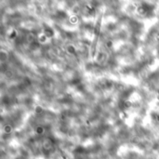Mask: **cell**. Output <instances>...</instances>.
Listing matches in <instances>:
<instances>
[{
	"label": "cell",
	"mask_w": 159,
	"mask_h": 159,
	"mask_svg": "<svg viewBox=\"0 0 159 159\" xmlns=\"http://www.w3.org/2000/svg\"><path fill=\"white\" fill-rule=\"evenodd\" d=\"M70 22H72V23H76V22H77V17H75V16H72V17L70 18Z\"/></svg>",
	"instance_id": "cell-1"
},
{
	"label": "cell",
	"mask_w": 159,
	"mask_h": 159,
	"mask_svg": "<svg viewBox=\"0 0 159 159\" xmlns=\"http://www.w3.org/2000/svg\"><path fill=\"white\" fill-rule=\"evenodd\" d=\"M44 131V128H42V127H38L37 128H36V132H37L38 134H42Z\"/></svg>",
	"instance_id": "cell-2"
},
{
	"label": "cell",
	"mask_w": 159,
	"mask_h": 159,
	"mask_svg": "<svg viewBox=\"0 0 159 159\" xmlns=\"http://www.w3.org/2000/svg\"><path fill=\"white\" fill-rule=\"evenodd\" d=\"M10 130H11L10 126H6V127H5V132H8V133H9Z\"/></svg>",
	"instance_id": "cell-3"
}]
</instances>
